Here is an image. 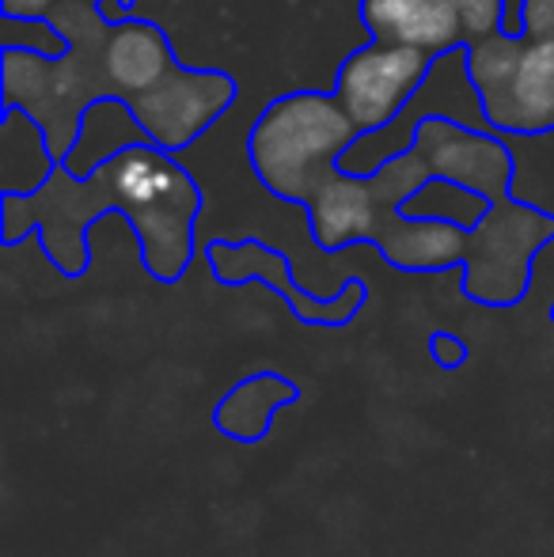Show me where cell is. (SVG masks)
I'll use <instances>...</instances> for the list:
<instances>
[{"label": "cell", "mask_w": 554, "mask_h": 557, "mask_svg": "<svg viewBox=\"0 0 554 557\" xmlns=\"http://www.w3.org/2000/svg\"><path fill=\"white\" fill-rule=\"evenodd\" d=\"M236 81L221 69L175 65L156 88L126 99V107L152 145L178 156L236 103Z\"/></svg>", "instance_id": "9c48e42d"}, {"label": "cell", "mask_w": 554, "mask_h": 557, "mask_svg": "<svg viewBox=\"0 0 554 557\" xmlns=\"http://www.w3.org/2000/svg\"><path fill=\"white\" fill-rule=\"evenodd\" d=\"M69 38V50L46 58L27 46H4V107H23L42 122L53 160L65 163L81 133V117L96 99H114L103 65L111 20L99 4L61 0L50 15Z\"/></svg>", "instance_id": "3957f363"}, {"label": "cell", "mask_w": 554, "mask_h": 557, "mask_svg": "<svg viewBox=\"0 0 554 557\" xmlns=\"http://www.w3.org/2000/svg\"><path fill=\"white\" fill-rule=\"evenodd\" d=\"M81 4H103V0H81Z\"/></svg>", "instance_id": "9a60e30c"}, {"label": "cell", "mask_w": 554, "mask_h": 557, "mask_svg": "<svg viewBox=\"0 0 554 557\" xmlns=\"http://www.w3.org/2000/svg\"><path fill=\"white\" fill-rule=\"evenodd\" d=\"M467 73L479 99L482 122L494 133L554 129V38L532 35H490L467 46Z\"/></svg>", "instance_id": "5b68a950"}, {"label": "cell", "mask_w": 554, "mask_h": 557, "mask_svg": "<svg viewBox=\"0 0 554 557\" xmlns=\"http://www.w3.org/2000/svg\"><path fill=\"white\" fill-rule=\"evenodd\" d=\"M357 15L372 38L415 46L429 58L505 30V0H361Z\"/></svg>", "instance_id": "52a82bcc"}, {"label": "cell", "mask_w": 554, "mask_h": 557, "mask_svg": "<svg viewBox=\"0 0 554 557\" xmlns=\"http://www.w3.org/2000/svg\"><path fill=\"white\" fill-rule=\"evenodd\" d=\"M429 183H452L487 201H502L513 194V148L482 125H459L444 114L418 117L407 148L377 171L349 175L334 163L319 175L304 206L311 239L327 255L354 243H377Z\"/></svg>", "instance_id": "7a4b0ae2"}, {"label": "cell", "mask_w": 554, "mask_h": 557, "mask_svg": "<svg viewBox=\"0 0 554 557\" xmlns=\"http://www.w3.org/2000/svg\"><path fill=\"white\" fill-rule=\"evenodd\" d=\"M361 137L334 91H288L247 133V160L262 190L288 206H308L319 175Z\"/></svg>", "instance_id": "277c9868"}, {"label": "cell", "mask_w": 554, "mask_h": 557, "mask_svg": "<svg viewBox=\"0 0 554 557\" xmlns=\"http://www.w3.org/2000/svg\"><path fill=\"white\" fill-rule=\"evenodd\" d=\"M103 65L107 76H111L114 99L126 103L140 91L156 88L178 61L160 23L126 15V20H111V30H107L103 42Z\"/></svg>", "instance_id": "30bf717a"}, {"label": "cell", "mask_w": 554, "mask_h": 557, "mask_svg": "<svg viewBox=\"0 0 554 557\" xmlns=\"http://www.w3.org/2000/svg\"><path fill=\"white\" fill-rule=\"evenodd\" d=\"M206 258L213 277L224 288L239 285H259L274 288L285 300V308L293 311V319H300L304 326H349L357 319V311L369 304V285L361 277H346L334 296H311L296 285L293 262L285 250L262 243L259 235H244V239H209Z\"/></svg>", "instance_id": "8992f818"}, {"label": "cell", "mask_w": 554, "mask_h": 557, "mask_svg": "<svg viewBox=\"0 0 554 557\" xmlns=\"http://www.w3.org/2000/svg\"><path fill=\"white\" fill-rule=\"evenodd\" d=\"M551 323H554V304H551Z\"/></svg>", "instance_id": "2e32d148"}, {"label": "cell", "mask_w": 554, "mask_h": 557, "mask_svg": "<svg viewBox=\"0 0 554 557\" xmlns=\"http://www.w3.org/2000/svg\"><path fill=\"white\" fill-rule=\"evenodd\" d=\"M103 213H126L148 277L160 285L183 281L198 250L201 190L175 152L152 140L119 148L84 178L58 163L35 194H0V239L15 247L38 232L53 270L76 281L91 265L88 227Z\"/></svg>", "instance_id": "6da1fadb"}, {"label": "cell", "mask_w": 554, "mask_h": 557, "mask_svg": "<svg viewBox=\"0 0 554 557\" xmlns=\"http://www.w3.org/2000/svg\"><path fill=\"white\" fill-rule=\"evenodd\" d=\"M520 30L532 38H554V0H525L520 4Z\"/></svg>", "instance_id": "4fadbf2b"}, {"label": "cell", "mask_w": 554, "mask_h": 557, "mask_svg": "<svg viewBox=\"0 0 554 557\" xmlns=\"http://www.w3.org/2000/svg\"><path fill=\"white\" fill-rule=\"evenodd\" d=\"M61 0H0L4 15H23V20H50Z\"/></svg>", "instance_id": "5bb4252c"}, {"label": "cell", "mask_w": 554, "mask_h": 557, "mask_svg": "<svg viewBox=\"0 0 554 557\" xmlns=\"http://www.w3.org/2000/svg\"><path fill=\"white\" fill-rule=\"evenodd\" d=\"M304 398V387L293 383L288 375L262 368V372L244 375L224 391V398L213 406L209 421L213 429L232 444H262L274 425V413L285 406H296Z\"/></svg>", "instance_id": "8fae6325"}, {"label": "cell", "mask_w": 554, "mask_h": 557, "mask_svg": "<svg viewBox=\"0 0 554 557\" xmlns=\"http://www.w3.org/2000/svg\"><path fill=\"white\" fill-rule=\"evenodd\" d=\"M429 357H433V364L444 368V372H456V368H464L467 360H471V345L452 331H433L429 334Z\"/></svg>", "instance_id": "7c38bea8"}, {"label": "cell", "mask_w": 554, "mask_h": 557, "mask_svg": "<svg viewBox=\"0 0 554 557\" xmlns=\"http://www.w3.org/2000/svg\"><path fill=\"white\" fill-rule=\"evenodd\" d=\"M433 61L426 50L395 42H372L357 46L338 69L334 96L354 117V125L365 133H380L410 107V99L421 91V84L433 73Z\"/></svg>", "instance_id": "ba28073f"}]
</instances>
